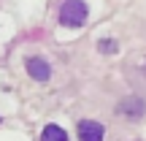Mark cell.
Segmentation results:
<instances>
[{"instance_id": "1", "label": "cell", "mask_w": 146, "mask_h": 141, "mask_svg": "<svg viewBox=\"0 0 146 141\" xmlns=\"http://www.w3.org/2000/svg\"><path fill=\"white\" fill-rule=\"evenodd\" d=\"M60 22L65 27H81L87 22V5L84 0H65L60 8Z\"/></svg>"}, {"instance_id": "2", "label": "cell", "mask_w": 146, "mask_h": 141, "mask_svg": "<svg viewBox=\"0 0 146 141\" xmlns=\"http://www.w3.org/2000/svg\"><path fill=\"white\" fill-rule=\"evenodd\" d=\"M103 136H106V128L100 122H92V120L78 122V138L81 141H103Z\"/></svg>"}, {"instance_id": "3", "label": "cell", "mask_w": 146, "mask_h": 141, "mask_svg": "<svg viewBox=\"0 0 146 141\" xmlns=\"http://www.w3.org/2000/svg\"><path fill=\"white\" fill-rule=\"evenodd\" d=\"M27 73H30L35 82H49V76H52V68H49V65L43 63L41 57H30V60H27Z\"/></svg>"}, {"instance_id": "4", "label": "cell", "mask_w": 146, "mask_h": 141, "mask_svg": "<svg viewBox=\"0 0 146 141\" xmlns=\"http://www.w3.org/2000/svg\"><path fill=\"white\" fill-rule=\"evenodd\" d=\"M41 141H68V133L60 125H46L43 133H41Z\"/></svg>"}, {"instance_id": "5", "label": "cell", "mask_w": 146, "mask_h": 141, "mask_svg": "<svg viewBox=\"0 0 146 141\" xmlns=\"http://www.w3.org/2000/svg\"><path fill=\"white\" fill-rule=\"evenodd\" d=\"M119 111H125V114H141V111H143V103H141V100H130V103L119 106Z\"/></svg>"}]
</instances>
